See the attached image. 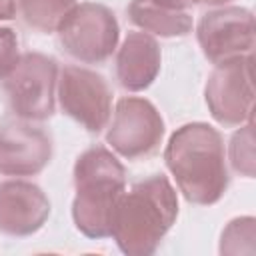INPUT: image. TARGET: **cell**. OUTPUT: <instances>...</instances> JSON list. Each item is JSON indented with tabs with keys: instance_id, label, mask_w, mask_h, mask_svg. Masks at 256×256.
I'll use <instances>...</instances> for the list:
<instances>
[{
	"instance_id": "d6986e66",
	"label": "cell",
	"mask_w": 256,
	"mask_h": 256,
	"mask_svg": "<svg viewBox=\"0 0 256 256\" xmlns=\"http://www.w3.org/2000/svg\"><path fill=\"white\" fill-rule=\"evenodd\" d=\"M150 2L168 10H186L190 6V0H150Z\"/></svg>"
},
{
	"instance_id": "ba28073f",
	"label": "cell",
	"mask_w": 256,
	"mask_h": 256,
	"mask_svg": "<svg viewBox=\"0 0 256 256\" xmlns=\"http://www.w3.org/2000/svg\"><path fill=\"white\" fill-rule=\"evenodd\" d=\"M56 88L62 112L82 128L98 134L108 126L112 116V90L104 76L82 66H64Z\"/></svg>"
},
{
	"instance_id": "ac0fdd59",
	"label": "cell",
	"mask_w": 256,
	"mask_h": 256,
	"mask_svg": "<svg viewBox=\"0 0 256 256\" xmlns=\"http://www.w3.org/2000/svg\"><path fill=\"white\" fill-rule=\"evenodd\" d=\"M18 0H0V20H10L16 16Z\"/></svg>"
},
{
	"instance_id": "52a82bcc",
	"label": "cell",
	"mask_w": 256,
	"mask_h": 256,
	"mask_svg": "<svg viewBox=\"0 0 256 256\" xmlns=\"http://www.w3.org/2000/svg\"><path fill=\"white\" fill-rule=\"evenodd\" d=\"M206 106L222 126H242L252 120V54L214 64L204 88Z\"/></svg>"
},
{
	"instance_id": "7c38bea8",
	"label": "cell",
	"mask_w": 256,
	"mask_h": 256,
	"mask_svg": "<svg viewBox=\"0 0 256 256\" xmlns=\"http://www.w3.org/2000/svg\"><path fill=\"white\" fill-rule=\"evenodd\" d=\"M162 54L148 32H128L116 54V78L128 92L146 90L160 74Z\"/></svg>"
},
{
	"instance_id": "8992f818",
	"label": "cell",
	"mask_w": 256,
	"mask_h": 256,
	"mask_svg": "<svg viewBox=\"0 0 256 256\" xmlns=\"http://www.w3.org/2000/svg\"><path fill=\"white\" fill-rule=\"evenodd\" d=\"M164 128V118L150 100L124 96L116 102L106 142L116 154L128 160H138L152 156L160 148Z\"/></svg>"
},
{
	"instance_id": "9a60e30c",
	"label": "cell",
	"mask_w": 256,
	"mask_h": 256,
	"mask_svg": "<svg viewBox=\"0 0 256 256\" xmlns=\"http://www.w3.org/2000/svg\"><path fill=\"white\" fill-rule=\"evenodd\" d=\"M254 218L242 216L228 222L220 238V254H240L254 250Z\"/></svg>"
},
{
	"instance_id": "9c48e42d",
	"label": "cell",
	"mask_w": 256,
	"mask_h": 256,
	"mask_svg": "<svg viewBox=\"0 0 256 256\" xmlns=\"http://www.w3.org/2000/svg\"><path fill=\"white\" fill-rule=\"evenodd\" d=\"M196 38L212 64L252 54L254 16L242 6H218L202 14L196 26Z\"/></svg>"
},
{
	"instance_id": "2e32d148",
	"label": "cell",
	"mask_w": 256,
	"mask_h": 256,
	"mask_svg": "<svg viewBox=\"0 0 256 256\" xmlns=\"http://www.w3.org/2000/svg\"><path fill=\"white\" fill-rule=\"evenodd\" d=\"M252 120L246 122L238 132H234L230 140V164L232 168L246 176H254V130H252Z\"/></svg>"
},
{
	"instance_id": "4fadbf2b",
	"label": "cell",
	"mask_w": 256,
	"mask_h": 256,
	"mask_svg": "<svg viewBox=\"0 0 256 256\" xmlns=\"http://www.w3.org/2000/svg\"><path fill=\"white\" fill-rule=\"evenodd\" d=\"M128 18L144 32L160 38H180L192 32V16L186 10L160 8L150 0H132L128 4Z\"/></svg>"
},
{
	"instance_id": "30bf717a",
	"label": "cell",
	"mask_w": 256,
	"mask_h": 256,
	"mask_svg": "<svg viewBox=\"0 0 256 256\" xmlns=\"http://www.w3.org/2000/svg\"><path fill=\"white\" fill-rule=\"evenodd\" d=\"M52 158V140L30 122H8L0 126V174L36 176Z\"/></svg>"
},
{
	"instance_id": "e0dca14e",
	"label": "cell",
	"mask_w": 256,
	"mask_h": 256,
	"mask_svg": "<svg viewBox=\"0 0 256 256\" xmlns=\"http://www.w3.org/2000/svg\"><path fill=\"white\" fill-rule=\"evenodd\" d=\"M20 50H18V36L12 28H2L0 26V80H4L18 64L20 60Z\"/></svg>"
},
{
	"instance_id": "ffe728a7",
	"label": "cell",
	"mask_w": 256,
	"mask_h": 256,
	"mask_svg": "<svg viewBox=\"0 0 256 256\" xmlns=\"http://www.w3.org/2000/svg\"><path fill=\"white\" fill-rule=\"evenodd\" d=\"M232 0H190V4H204V6H226Z\"/></svg>"
},
{
	"instance_id": "7a4b0ae2",
	"label": "cell",
	"mask_w": 256,
	"mask_h": 256,
	"mask_svg": "<svg viewBox=\"0 0 256 256\" xmlns=\"http://www.w3.org/2000/svg\"><path fill=\"white\" fill-rule=\"evenodd\" d=\"M178 216V196L170 180L152 174L134 182L118 198L110 236L128 256H150L160 246Z\"/></svg>"
},
{
	"instance_id": "277c9868",
	"label": "cell",
	"mask_w": 256,
	"mask_h": 256,
	"mask_svg": "<svg viewBox=\"0 0 256 256\" xmlns=\"http://www.w3.org/2000/svg\"><path fill=\"white\" fill-rule=\"evenodd\" d=\"M62 50L78 62L100 64L118 46L120 26L114 12L98 2H78L56 28Z\"/></svg>"
},
{
	"instance_id": "5b68a950",
	"label": "cell",
	"mask_w": 256,
	"mask_h": 256,
	"mask_svg": "<svg viewBox=\"0 0 256 256\" xmlns=\"http://www.w3.org/2000/svg\"><path fill=\"white\" fill-rule=\"evenodd\" d=\"M58 64L52 56L26 52L4 78L8 106L24 122H42L54 114Z\"/></svg>"
},
{
	"instance_id": "3957f363",
	"label": "cell",
	"mask_w": 256,
	"mask_h": 256,
	"mask_svg": "<svg viewBox=\"0 0 256 256\" xmlns=\"http://www.w3.org/2000/svg\"><path fill=\"white\" fill-rule=\"evenodd\" d=\"M72 176L76 190L72 202L74 226L92 240L110 236L114 206L126 190L122 162L106 146H92L76 158Z\"/></svg>"
},
{
	"instance_id": "6da1fadb",
	"label": "cell",
	"mask_w": 256,
	"mask_h": 256,
	"mask_svg": "<svg viewBox=\"0 0 256 256\" xmlns=\"http://www.w3.org/2000/svg\"><path fill=\"white\" fill-rule=\"evenodd\" d=\"M164 162L182 196L198 206L216 204L230 182L222 134L206 122H188L170 136Z\"/></svg>"
},
{
	"instance_id": "5bb4252c",
	"label": "cell",
	"mask_w": 256,
	"mask_h": 256,
	"mask_svg": "<svg viewBox=\"0 0 256 256\" xmlns=\"http://www.w3.org/2000/svg\"><path fill=\"white\" fill-rule=\"evenodd\" d=\"M76 4L78 0H18L24 22L44 34L56 32L62 18Z\"/></svg>"
},
{
	"instance_id": "8fae6325",
	"label": "cell",
	"mask_w": 256,
	"mask_h": 256,
	"mask_svg": "<svg viewBox=\"0 0 256 256\" xmlns=\"http://www.w3.org/2000/svg\"><path fill=\"white\" fill-rule=\"evenodd\" d=\"M50 216V200L40 186L26 180L0 182V232L6 236H32Z\"/></svg>"
}]
</instances>
